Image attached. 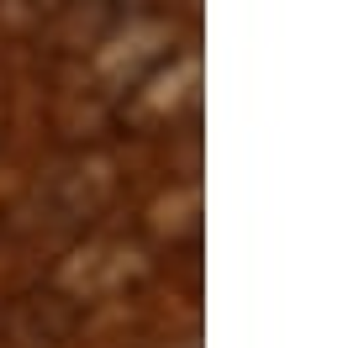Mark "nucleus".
Segmentation results:
<instances>
[{
	"label": "nucleus",
	"instance_id": "nucleus-1",
	"mask_svg": "<svg viewBox=\"0 0 364 348\" xmlns=\"http://www.w3.org/2000/svg\"><path fill=\"white\" fill-rule=\"evenodd\" d=\"M111 201H117V164L100 158V153H85V158H74V164H58L37 185L32 211H37V222H43L48 232H64V227L95 222Z\"/></svg>",
	"mask_w": 364,
	"mask_h": 348
},
{
	"label": "nucleus",
	"instance_id": "nucleus-2",
	"mask_svg": "<svg viewBox=\"0 0 364 348\" xmlns=\"http://www.w3.org/2000/svg\"><path fill=\"white\" fill-rule=\"evenodd\" d=\"M159 43H164V32L159 27H137V21L106 32L95 43L90 64H85L90 90H80V95H90V101H127L132 85L159 69Z\"/></svg>",
	"mask_w": 364,
	"mask_h": 348
},
{
	"label": "nucleus",
	"instance_id": "nucleus-3",
	"mask_svg": "<svg viewBox=\"0 0 364 348\" xmlns=\"http://www.w3.org/2000/svg\"><path fill=\"white\" fill-rule=\"evenodd\" d=\"M137 269H143L137 248H127V243H90L85 254H74L69 264L58 269V285H64L74 301H95V295L127 285Z\"/></svg>",
	"mask_w": 364,
	"mask_h": 348
},
{
	"label": "nucleus",
	"instance_id": "nucleus-4",
	"mask_svg": "<svg viewBox=\"0 0 364 348\" xmlns=\"http://www.w3.org/2000/svg\"><path fill=\"white\" fill-rule=\"evenodd\" d=\"M143 6H148V0H74L64 16H74V37H90V43H95V37L137 21Z\"/></svg>",
	"mask_w": 364,
	"mask_h": 348
},
{
	"label": "nucleus",
	"instance_id": "nucleus-5",
	"mask_svg": "<svg viewBox=\"0 0 364 348\" xmlns=\"http://www.w3.org/2000/svg\"><path fill=\"white\" fill-rule=\"evenodd\" d=\"M74 0H0V21L11 32H32V27H48L53 16H64Z\"/></svg>",
	"mask_w": 364,
	"mask_h": 348
}]
</instances>
